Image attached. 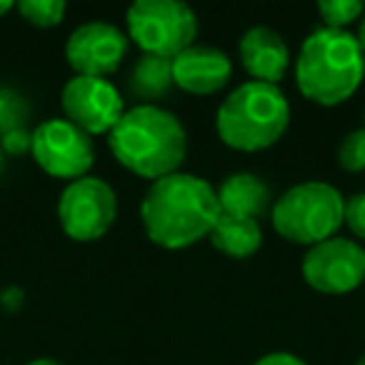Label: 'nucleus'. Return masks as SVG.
Instances as JSON below:
<instances>
[{
  "instance_id": "obj_10",
  "label": "nucleus",
  "mask_w": 365,
  "mask_h": 365,
  "mask_svg": "<svg viewBox=\"0 0 365 365\" xmlns=\"http://www.w3.org/2000/svg\"><path fill=\"white\" fill-rule=\"evenodd\" d=\"M61 106L66 120L86 130L88 135H103L115 128L123 118V98L113 83L106 78L76 76L66 83L61 93Z\"/></svg>"
},
{
  "instance_id": "obj_1",
  "label": "nucleus",
  "mask_w": 365,
  "mask_h": 365,
  "mask_svg": "<svg viewBox=\"0 0 365 365\" xmlns=\"http://www.w3.org/2000/svg\"><path fill=\"white\" fill-rule=\"evenodd\" d=\"M220 218L218 193L205 178L173 173L150 182L140 203L145 235L155 245L180 250L210 235Z\"/></svg>"
},
{
  "instance_id": "obj_9",
  "label": "nucleus",
  "mask_w": 365,
  "mask_h": 365,
  "mask_svg": "<svg viewBox=\"0 0 365 365\" xmlns=\"http://www.w3.org/2000/svg\"><path fill=\"white\" fill-rule=\"evenodd\" d=\"M303 278L318 293H350L365 280V250L350 238H328L303 258Z\"/></svg>"
},
{
  "instance_id": "obj_24",
  "label": "nucleus",
  "mask_w": 365,
  "mask_h": 365,
  "mask_svg": "<svg viewBox=\"0 0 365 365\" xmlns=\"http://www.w3.org/2000/svg\"><path fill=\"white\" fill-rule=\"evenodd\" d=\"M13 8H16V3H13V0H0V18L6 16V13H11Z\"/></svg>"
},
{
  "instance_id": "obj_18",
  "label": "nucleus",
  "mask_w": 365,
  "mask_h": 365,
  "mask_svg": "<svg viewBox=\"0 0 365 365\" xmlns=\"http://www.w3.org/2000/svg\"><path fill=\"white\" fill-rule=\"evenodd\" d=\"M16 8L36 28H56L68 11L61 0H23V3H16Z\"/></svg>"
},
{
  "instance_id": "obj_21",
  "label": "nucleus",
  "mask_w": 365,
  "mask_h": 365,
  "mask_svg": "<svg viewBox=\"0 0 365 365\" xmlns=\"http://www.w3.org/2000/svg\"><path fill=\"white\" fill-rule=\"evenodd\" d=\"M345 225L353 230L355 238L365 240V193L345 198Z\"/></svg>"
},
{
  "instance_id": "obj_26",
  "label": "nucleus",
  "mask_w": 365,
  "mask_h": 365,
  "mask_svg": "<svg viewBox=\"0 0 365 365\" xmlns=\"http://www.w3.org/2000/svg\"><path fill=\"white\" fill-rule=\"evenodd\" d=\"M28 365H63V363H58V360H53V358H38V360H31Z\"/></svg>"
},
{
  "instance_id": "obj_29",
  "label": "nucleus",
  "mask_w": 365,
  "mask_h": 365,
  "mask_svg": "<svg viewBox=\"0 0 365 365\" xmlns=\"http://www.w3.org/2000/svg\"><path fill=\"white\" fill-rule=\"evenodd\" d=\"M0 93H3V86H0Z\"/></svg>"
},
{
  "instance_id": "obj_15",
  "label": "nucleus",
  "mask_w": 365,
  "mask_h": 365,
  "mask_svg": "<svg viewBox=\"0 0 365 365\" xmlns=\"http://www.w3.org/2000/svg\"><path fill=\"white\" fill-rule=\"evenodd\" d=\"M210 243L215 250L230 255V258H250L263 245V228L258 220L233 218L220 213L218 223L210 230Z\"/></svg>"
},
{
  "instance_id": "obj_17",
  "label": "nucleus",
  "mask_w": 365,
  "mask_h": 365,
  "mask_svg": "<svg viewBox=\"0 0 365 365\" xmlns=\"http://www.w3.org/2000/svg\"><path fill=\"white\" fill-rule=\"evenodd\" d=\"M28 118H31L28 98L13 88H3V93H0V138L8 135L11 130H18V128H26Z\"/></svg>"
},
{
  "instance_id": "obj_11",
  "label": "nucleus",
  "mask_w": 365,
  "mask_h": 365,
  "mask_svg": "<svg viewBox=\"0 0 365 365\" xmlns=\"http://www.w3.org/2000/svg\"><path fill=\"white\" fill-rule=\"evenodd\" d=\"M128 53V36L110 23H83L66 43V58L78 76L106 78L123 66Z\"/></svg>"
},
{
  "instance_id": "obj_8",
  "label": "nucleus",
  "mask_w": 365,
  "mask_h": 365,
  "mask_svg": "<svg viewBox=\"0 0 365 365\" xmlns=\"http://www.w3.org/2000/svg\"><path fill=\"white\" fill-rule=\"evenodd\" d=\"M33 158L53 178L81 180L96 160V148L86 130L63 118H51L33 130Z\"/></svg>"
},
{
  "instance_id": "obj_12",
  "label": "nucleus",
  "mask_w": 365,
  "mask_h": 365,
  "mask_svg": "<svg viewBox=\"0 0 365 365\" xmlns=\"http://www.w3.org/2000/svg\"><path fill=\"white\" fill-rule=\"evenodd\" d=\"M233 76L230 58L210 46H190L173 58V81L193 96H213L223 91Z\"/></svg>"
},
{
  "instance_id": "obj_3",
  "label": "nucleus",
  "mask_w": 365,
  "mask_h": 365,
  "mask_svg": "<svg viewBox=\"0 0 365 365\" xmlns=\"http://www.w3.org/2000/svg\"><path fill=\"white\" fill-rule=\"evenodd\" d=\"M365 76V53L348 31L318 28L295 61L298 91L315 106L333 108L355 96Z\"/></svg>"
},
{
  "instance_id": "obj_5",
  "label": "nucleus",
  "mask_w": 365,
  "mask_h": 365,
  "mask_svg": "<svg viewBox=\"0 0 365 365\" xmlns=\"http://www.w3.org/2000/svg\"><path fill=\"white\" fill-rule=\"evenodd\" d=\"M345 223V200L338 188L320 180L293 185L273 203V228L295 245H318L335 238Z\"/></svg>"
},
{
  "instance_id": "obj_13",
  "label": "nucleus",
  "mask_w": 365,
  "mask_h": 365,
  "mask_svg": "<svg viewBox=\"0 0 365 365\" xmlns=\"http://www.w3.org/2000/svg\"><path fill=\"white\" fill-rule=\"evenodd\" d=\"M240 61L243 68L258 83L278 86L290 66V53L285 41L270 28H250L240 38Z\"/></svg>"
},
{
  "instance_id": "obj_6",
  "label": "nucleus",
  "mask_w": 365,
  "mask_h": 365,
  "mask_svg": "<svg viewBox=\"0 0 365 365\" xmlns=\"http://www.w3.org/2000/svg\"><path fill=\"white\" fill-rule=\"evenodd\" d=\"M128 36L145 56L178 58L193 46L198 18L180 0H138L128 8Z\"/></svg>"
},
{
  "instance_id": "obj_4",
  "label": "nucleus",
  "mask_w": 365,
  "mask_h": 365,
  "mask_svg": "<svg viewBox=\"0 0 365 365\" xmlns=\"http://www.w3.org/2000/svg\"><path fill=\"white\" fill-rule=\"evenodd\" d=\"M290 125V103L278 86L250 81L235 88L215 115L218 138L233 150L258 153L275 145Z\"/></svg>"
},
{
  "instance_id": "obj_14",
  "label": "nucleus",
  "mask_w": 365,
  "mask_h": 365,
  "mask_svg": "<svg viewBox=\"0 0 365 365\" xmlns=\"http://www.w3.org/2000/svg\"><path fill=\"white\" fill-rule=\"evenodd\" d=\"M215 193H218L220 213L233 215V218L258 220L260 215L268 213L270 203H273L268 182L253 173H233L225 178Z\"/></svg>"
},
{
  "instance_id": "obj_19",
  "label": "nucleus",
  "mask_w": 365,
  "mask_h": 365,
  "mask_svg": "<svg viewBox=\"0 0 365 365\" xmlns=\"http://www.w3.org/2000/svg\"><path fill=\"white\" fill-rule=\"evenodd\" d=\"M318 13L325 21V28H335V31H345L353 21H358L365 13V6L358 0H320Z\"/></svg>"
},
{
  "instance_id": "obj_23",
  "label": "nucleus",
  "mask_w": 365,
  "mask_h": 365,
  "mask_svg": "<svg viewBox=\"0 0 365 365\" xmlns=\"http://www.w3.org/2000/svg\"><path fill=\"white\" fill-rule=\"evenodd\" d=\"M255 365H308V363L293 353H268V355H263Z\"/></svg>"
},
{
  "instance_id": "obj_20",
  "label": "nucleus",
  "mask_w": 365,
  "mask_h": 365,
  "mask_svg": "<svg viewBox=\"0 0 365 365\" xmlns=\"http://www.w3.org/2000/svg\"><path fill=\"white\" fill-rule=\"evenodd\" d=\"M338 163L348 173H363L365 170V128L353 130L343 138L338 148Z\"/></svg>"
},
{
  "instance_id": "obj_22",
  "label": "nucleus",
  "mask_w": 365,
  "mask_h": 365,
  "mask_svg": "<svg viewBox=\"0 0 365 365\" xmlns=\"http://www.w3.org/2000/svg\"><path fill=\"white\" fill-rule=\"evenodd\" d=\"M0 148L8 155H23V153L33 150V133L28 128H18V130H11L8 135L0 138Z\"/></svg>"
},
{
  "instance_id": "obj_7",
  "label": "nucleus",
  "mask_w": 365,
  "mask_h": 365,
  "mask_svg": "<svg viewBox=\"0 0 365 365\" xmlns=\"http://www.w3.org/2000/svg\"><path fill=\"white\" fill-rule=\"evenodd\" d=\"M118 215L115 190L103 178L86 175L68 182L58 200V220L68 238L93 243L110 230Z\"/></svg>"
},
{
  "instance_id": "obj_2",
  "label": "nucleus",
  "mask_w": 365,
  "mask_h": 365,
  "mask_svg": "<svg viewBox=\"0 0 365 365\" xmlns=\"http://www.w3.org/2000/svg\"><path fill=\"white\" fill-rule=\"evenodd\" d=\"M115 160L148 180H160L178 173L188 153V135L170 110L158 106H135L108 133Z\"/></svg>"
},
{
  "instance_id": "obj_28",
  "label": "nucleus",
  "mask_w": 365,
  "mask_h": 365,
  "mask_svg": "<svg viewBox=\"0 0 365 365\" xmlns=\"http://www.w3.org/2000/svg\"><path fill=\"white\" fill-rule=\"evenodd\" d=\"M355 365H365V355H363V358H360V360H358V363H355Z\"/></svg>"
},
{
  "instance_id": "obj_16",
  "label": "nucleus",
  "mask_w": 365,
  "mask_h": 365,
  "mask_svg": "<svg viewBox=\"0 0 365 365\" xmlns=\"http://www.w3.org/2000/svg\"><path fill=\"white\" fill-rule=\"evenodd\" d=\"M173 86V61L168 58L143 56L128 76V91L135 101H143V106H153V101L165 98Z\"/></svg>"
},
{
  "instance_id": "obj_27",
  "label": "nucleus",
  "mask_w": 365,
  "mask_h": 365,
  "mask_svg": "<svg viewBox=\"0 0 365 365\" xmlns=\"http://www.w3.org/2000/svg\"><path fill=\"white\" fill-rule=\"evenodd\" d=\"M3 168H6V153H3V148H0V173H3Z\"/></svg>"
},
{
  "instance_id": "obj_25",
  "label": "nucleus",
  "mask_w": 365,
  "mask_h": 365,
  "mask_svg": "<svg viewBox=\"0 0 365 365\" xmlns=\"http://www.w3.org/2000/svg\"><path fill=\"white\" fill-rule=\"evenodd\" d=\"M358 43H360V48H363V53H365V16H363V21H360V28H358Z\"/></svg>"
}]
</instances>
